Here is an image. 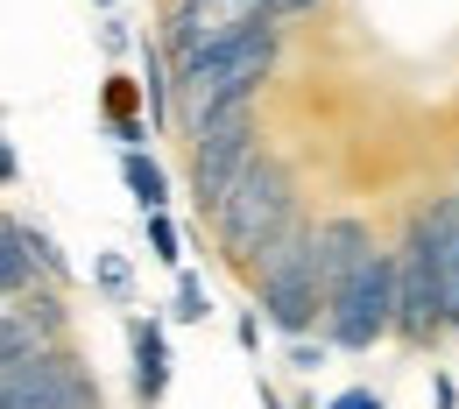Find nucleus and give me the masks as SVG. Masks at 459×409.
<instances>
[{"label":"nucleus","mask_w":459,"mask_h":409,"mask_svg":"<svg viewBox=\"0 0 459 409\" xmlns=\"http://www.w3.org/2000/svg\"><path fill=\"white\" fill-rule=\"evenodd\" d=\"M262 409H283V396H276V388H269V381H262Z\"/></svg>","instance_id":"nucleus-25"},{"label":"nucleus","mask_w":459,"mask_h":409,"mask_svg":"<svg viewBox=\"0 0 459 409\" xmlns=\"http://www.w3.org/2000/svg\"><path fill=\"white\" fill-rule=\"evenodd\" d=\"M0 409H100V381H92V367L57 339V346L0 367Z\"/></svg>","instance_id":"nucleus-4"},{"label":"nucleus","mask_w":459,"mask_h":409,"mask_svg":"<svg viewBox=\"0 0 459 409\" xmlns=\"http://www.w3.org/2000/svg\"><path fill=\"white\" fill-rule=\"evenodd\" d=\"M255 296H262V311H269V325L276 332H311L318 325V276H311V240H304V254H290L276 268H255Z\"/></svg>","instance_id":"nucleus-6"},{"label":"nucleus","mask_w":459,"mask_h":409,"mask_svg":"<svg viewBox=\"0 0 459 409\" xmlns=\"http://www.w3.org/2000/svg\"><path fill=\"white\" fill-rule=\"evenodd\" d=\"M92 7H114V0H92Z\"/></svg>","instance_id":"nucleus-26"},{"label":"nucleus","mask_w":459,"mask_h":409,"mask_svg":"<svg viewBox=\"0 0 459 409\" xmlns=\"http://www.w3.org/2000/svg\"><path fill=\"white\" fill-rule=\"evenodd\" d=\"M276 50H283V29H276L269 14H255L247 29H233V36H220V43L191 50V57L177 64V78H170V127L191 134L220 99L262 92V78L276 71Z\"/></svg>","instance_id":"nucleus-1"},{"label":"nucleus","mask_w":459,"mask_h":409,"mask_svg":"<svg viewBox=\"0 0 459 409\" xmlns=\"http://www.w3.org/2000/svg\"><path fill=\"white\" fill-rule=\"evenodd\" d=\"M325 353H333L325 339H311V332H290V339H283V367H290V374H318V367H325Z\"/></svg>","instance_id":"nucleus-17"},{"label":"nucleus","mask_w":459,"mask_h":409,"mask_svg":"<svg viewBox=\"0 0 459 409\" xmlns=\"http://www.w3.org/2000/svg\"><path fill=\"white\" fill-rule=\"evenodd\" d=\"M290 212H297V176H290L276 156L255 149V156L233 170L227 198L212 205V226H220V247H227L233 261H247V254L290 219Z\"/></svg>","instance_id":"nucleus-2"},{"label":"nucleus","mask_w":459,"mask_h":409,"mask_svg":"<svg viewBox=\"0 0 459 409\" xmlns=\"http://www.w3.org/2000/svg\"><path fill=\"white\" fill-rule=\"evenodd\" d=\"M389 311H396V254H389V247H368V254L353 261V276L318 296L325 346L375 353L382 339H389Z\"/></svg>","instance_id":"nucleus-3"},{"label":"nucleus","mask_w":459,"mask_h":409,"mask_svg":"<svg viewBox=\"0 0 459 409\" xmlns=\"http://www.w3.org/2000/svg\"><path fill=\"white\" fill-rule=\"evenodd\" d=\"M14 176H22L14 170V149H7V134H0V183H14Z\"/></svg>","instance_id":"nucleus-24"},{"label":"nucleus","mask_w":459,"mask_h":409,"mask_svg":"<svg viewBox=\"0 0 459 409\" xmlns=\"http://www.w3.org/2000/svg\"><path fill=\"white\" fill-rule=\"evenodd\" d=\"M0 226L14 234V247L29 254V268H36V276H43L50 290H64V283H71V261H64V254H57V240L43 234V226H29V219H0Z\"/></svg>","instance_id":"nucleus-10"},{"label":"nucleus","mask_w":459,"mask_h":409,"mask_svg":"<svg viewBox=\"0 0 459 409\" xmlns=\"http://www.w3.org/2000/svg\"><path fill=\"white\" fill-rule=\"evenodd\" d=\"M120 176H127V191H134V205H142V212L170 205V176L156 170V156H142V149H120Z\"/></svg>","instance_id":"nucleus-11"},{"label":"nucleus","mask_w":459,"mask_h":409,"mask_svg":"<svg viewBox=\"0 0 459 409\" xmlns=\"http://www.w3.org/2000/svg\"><path fill=\"white\" fill-rule=\"evenodd\" d=\"M142 226H149V247H156V261H163V268H177V261H184V234H177L170 205H156V212H142Z\"/></svg>","instance_id":"nucleus-15"},{"label":"nucleus","mask_w":459,"mask_h":409,"mask_svg":"<svg viewBox=\"0 0 459 409\" xmlns=\"http://www.w3.org/2000/svg\"><path fill=\"white\" fill-rule=\"evenodd\" d=\"M368 247H375V226H368V219H353V212L318 219V226H311V276H318V296L333 290V283H346Z\"/></svg>","instance_id":"nucleus-7"},{"label":"nucleus","mask_w":459,"mask_h":409,"mask_svg":"<svg viewBox=\"0 0 459 409\" xmlns=\"http://www.w3.org/2000/svg\"><path fill=\"white\" fill-rule=\"evenodd\" d=\"M304 7H318V0H262L269 21H290V14H304Z\"/></svg>","instance_id":"nucleus-22"},{"label":"nucleus","mask_w":459,"mask_h":409,"mask_svg":"<svg viewBox=\"0 0 459 409\" xmlns=\"http://www.w3.org/2000/svg\"><path fill=\"white\" fill-rule=\"evenodd\" d=\"M127 346H134V403L163 409V396H170V332H163V318L156 311L134 318L127 325Z\"/></svg>","instance_id":"nucleus-9"},{"label":"nucleus","mask_w":459,"mask_h":409,"mask_svg":"<svg viewBox=\"0 0 459 409\" xmlns=\"http://www.w3.org/2000/svg\"><path fill=\"white\" fill-rule=\"evenodd\" d=\"M389 339H410V346H431V339H438V261H431V247H417V240L396 254Z\"/></svg>","instance_id":"nucleus-5"},{"label":"nucleus","mask_w":459,"mask_h":409,"mask_svg":"<svg viewBox=\"0 0 459 409\" xmlns=\"http://www.w3.org/2000/svg\"><path fill=\"white\" fill-rule=\"evenodd\" d=\"M233 339H240V346L255 353V346H262V325H255V318H247V311H240V318H233Z\"/></svg>","instance_id":"nucleus-23"},{"label":"nucleus","mask_w":459,"mask_h":409,"mask_svg":"<svg viewBox=\"0 0 459 409\" xmlns=\"http://www.w3.org/2000/svg\"><path fill=\"white\" fill-rule=\"evenodd\" d=\"M431 409H459V381L446 374V367L431 374Z\"/></svg>","instance_id":"nucleus-20"},{"label":"nucleus","mask_w":459,"mask_h":409,"mask_svg":"<svg viewBox=\"0 0 459 409\" xmlns=\"http://www.w3.org/2000/svg\"><path fill=\"white\" fill-rule=\"evenodd\" d=\"M0 311H7V296H0Z\"/></svg>","instance_id":"nucleus-27"},{"label":"nucleus","mask_w":459,"mask_h":409,"mask_svg":"<svg viewBox=\"0 0 459 409\" xmlns=\"http://www.w3.org/2000/svg\"><path fill=\"white\" fill-rule=\"evenodd\" d=\"M170 318H177V325H205V318H212V290H205V276H191L184 261H177V296H170Z\"/></svg>","instance_id":"nucleus-13"},{"label":"nucleus","mask_w":459,"mask_h":409,"mask_svg":"<svg viewBox=\"0 0 459 409\" xmlns=\"http://www.w3.org/2000/svg\"><path fill=\"white\" fill-rule=\"evenodd\" d=\"M325 409H389V403H382V396H375L368 381H353V388H340V396H333Z\"/></svg>","instance_id":"nucleus-19"},{"label":"nucleus","mask_w":459,"mask_h":409,"mask_svg":"<svg viewBox=\"0 0 459 409\" xmlns=\"http://www.w3.org/2000/svg\"><path fill=\"white\" fill-rule=\"evenodd\" d=\"M100 290L127 303V290H134V276H127V261H120V254H100Z\"/></svg>","instance_id":"nucleus-18"},{"label":"nucleus","mask_w":459,"mask_h":409,"mask_svg":"<svg viewBox=\"0 0 459 409\" xmlns=\"http://www.w3.org/2000/svg\"><path fill=\"white\" fill-rule=\"evenodd\" d=\"M417 247H424V240H417ZM431 261H438V332H459V261L438 254V247H431Z\"/></svg>","instance_id":"nucleus-16"},{"label":"nucleus","mask_w":459,"mask_h":409,"mask_svg":"<svg viewBox=\"0 0 459 409\" xmlns=\"http://www.w3.org/2000/svg\"><path fill=\"white\" fill-rule=\"evenodd\" d=\"M163 43H149V50H142V78H149V85H142V99H149V120H156V127H170V71H163Z\"/></svg>","instance_id":"nucleus-12"},{"label":"nucleus","mask_w":459,"mask_h":409,"mask_svg":"<svg viewBox=\"0 0 459 409\" xmlns=\"http://www.w3.org/2000/svg\"><path fill=\"white\" fill-rule=\"evenodd\" d=\"M36 290V268H29V254L14 247V234L0 226V296H29Z\"/></svg>","instance_id":"nucleus-14"},{"label":"nucleus","mask_w":459,"mask_h":409,"mask_svg":"<svg viewBox=\"0 0 459 409\" xmlns=\"http://www.w3.org/2000/svg\"><path fill=\"white\" fill-rule=\"evenodd\" d=\"M64 339V296L43 290L29 296L22 311H0V367H14V360H29V353L57 346Z\"/></svg>","instance_id":"nucleus-8"},{"label":"nucleus","mask_w":459,"mask_h":409,"mask_svg":"<svg viewBox=\"0 0 459 409\" xmlns=\"http://www.w3.org/2000/svg\"><path fill=\"white\" fill-rule=\"evenodd\" d=\"M100 43H107V57H127V21H114V7H107V29H100Z\"/></svg>","instance_id":"nucleus-21"}]
</instances>
